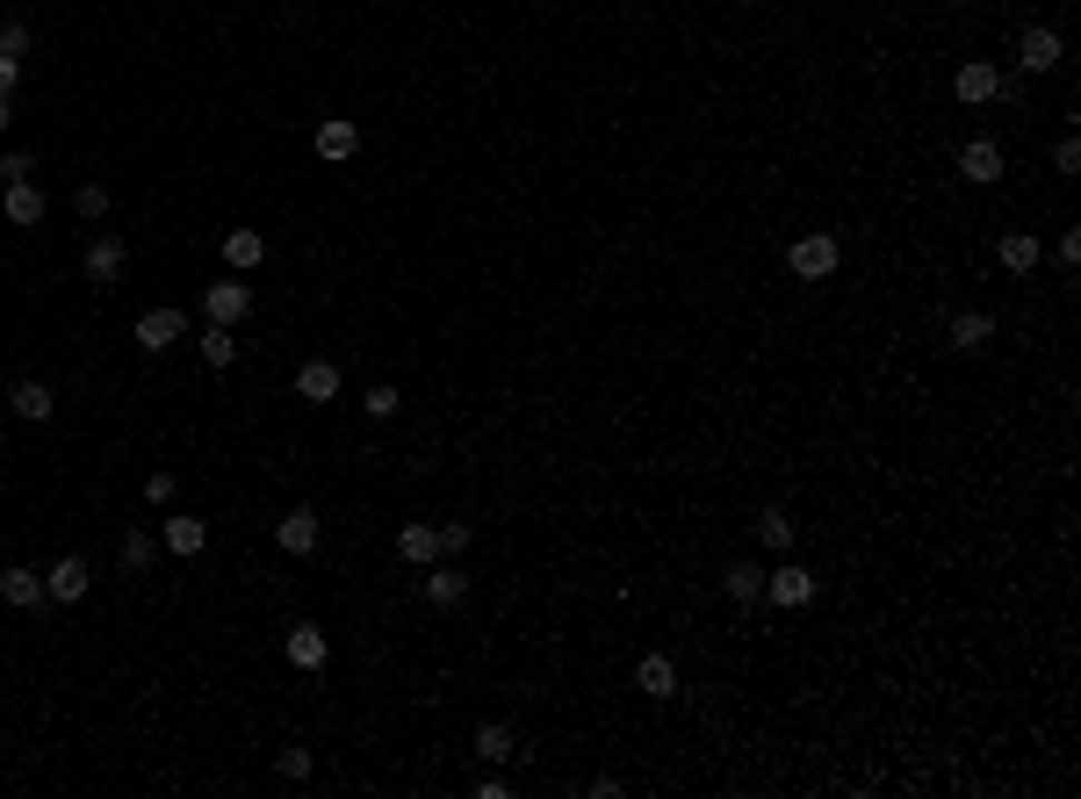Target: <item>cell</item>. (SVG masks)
<instances>
[{"instance_id": "7402d4cb", "label": "cell", "mask_w": 1081, "mask_h": 799, "mask_svg": "<svg viewBox=\"0 0 1081 799\" xmlns=\"http://www.w3.org/2000/svg\"><path fill=\"white\" fill-rule=\"evenodd\" d=\"M425 598H433V605H462V598H469V576L454 570V562H433V570H425Z\"/></svg>"}, {"instance_id": "f546056e", "label": "cell", "mask_w": 1081, "mask_h": 799, "mask_svg": "<svg viewBox=\"0 0 1081 799\" xmlns=\"http://www.w3.org/2000/svg\"><path fill=\"white\" fill-rule=\"evenodd\" d=\"M274 771H282L288 786H303V778H311V749H282V757H274Z\"/></svg>"}, {"instance_id": "d4e9b609", "label": "cell", "mask_w": 1081, "mask_h": 799, "mask_svg": "<svg viewBox=\"0 0 1081 799\" xmlns=\"http://www.w3.org/2000/svg\"><path fill=\"white\" fill-rule=\"evenodd\" d=\"M721 591L736 598V605H757V598H765V570H750V562H728V570H721Z\"/></svg>"}, {"instance_id": "4fadbf2b", "label": "cell", "mask_w": 1081, "mask_h": 799, "mask_svg": "<svg viewBox=\"0 0 1081 799\" xmlns=\"http://www.w3.org/2000/svg\"><path fill=\"white\" fill-rule=\"evenodd\" d=\"M635 691H642V699H678V663L671 655H642V663H635Z\"/></svg>"}, {"instance_id": "d6986e66", "label": "cell", "mask_w": 1081, "mask_h": 799, "mask_svg": "<svg viewBox=\"0 0 1081 799\" xmlns=\"http://www.w3.org/2000/svg\"><path fill=\"white\" fill-rule=\"evenodd\" d=\"M261 259H267V238H261V230H224V267H232V274H253Z\"/></svg>"}, {"instance_id": "603a6c76", "label": "cell", "mask_w": 1081, "mask_h": 799, "mask_svg": "<svg viewBox=\"0 0 1081 799\" xmlns=\"http://www.w3.org/2000/svg\"><path fill=\"white\" fill-rule=\"evenodd\" d=\"M987 339H995V317H987V310H959L952 317V346L959 353H981Z\"/></svg>"}, {"instance_id": "4316f807", "label": "cell", "mask_w": 1081, "mask_h": 799, "mask_svg": "<svg viewBox=\"0 0 1081 799\" xmlns=\"http://www.w3.org/2000/svg\"><path fill=\"white\" fill-rule=\"evenodd\" d=\"M72 209H80L87 224H101V217H109V188H101V180H87V188L72 195Z\"/></svg>"}, {"instance_id": "d6a6232c", "label": "cell", "mask_w": 1081, "mask_h": 799, "mask_svg": "<svg viewBox=\"0 0 1081 799\" xmlns=\"http://www.w3.org/2000/svg\"><path fill=\"white\" fill-rule=\"evenodd\" d=\"M29 174H37L29 151H0V188H8V180H29Z\"/></svg>"}, {"instance_id": "e575fe53", "label": "cell", "mask_w": 1081, "mask_h": 799, "mask_svg": "<svg viewBox=\"0 0 1081 799\" xmlns=\"http://www.w3.org/2000/svg\"><path fill=\"white\" fill-rule=\"evenodd\" d=\"M145 497H151V504H174V475L151 468V475H145Z\"/></svg>"}, {"instance_id": "f1b7e54d", "label": "cell", "mask_w": 1081, "mask_h": 799, "mask_svg": "<svg viewBox=\"0 0 1081 799\" xmlns=\"http://www.w3.org/2000/svg\"><path fill=\"white\" fill-rule=\"evenodd\" d=\"M757 541H765V548H794V519H786V512H765V519H757Z\"/></svg>"}, {"instance_id": "484cf974", "label": "cell", "mask_w": 1081, "mask_h": 799, "mask_svg": "<svg viewBox=\"0 0 1081 799\" xmlns=\"http://www.w3.org/2000/svg\"><path fill=\"white\" fill-rule=\"evenodd\" d=\"M195 346H203V361H209V367H232V361H238V346H232V325H209V332H203Z\"/></svg>"}, {"instance_id": "ffe728a7", "label": "cell", "mask_w": 1081, "mask_h": 799, "mask_svg": "<svg viewBox=\"0 0 1081 799\" xmlns=\"http://www.w3.org/2000/svg\"><path fill=\"white\" fill-rule=\"evenodd\" d=\"M296 396H303V404H332V396H340V367H332V361H303Z\"/></svg>"}, {"instance_id": "8992f818", "label": "cell", "mask_w": 1081, "mask_h": 799, "mask_svg": "<svg viewBox=\"0 0 1081 799\" xmlns=\"http://www.w3.org/2000/svg\"><path fill=\"white\" fill-rule=\"evenodd\" d=\"M959 174H966L973 188H995L1002 180V145L995 137H966V145H959Z\"/></svg>"}, {"instance_id": "f35d334b", "label": "cell", "mask_w": 1081, "mask_h": 799, "mask_svg": "<svg viewBox=\"0 0 1081 799\" xmlns=\"http://www.w3.org/2000/svg\"><path fill=\"white\" fill-rule=\"evenodd\" d=\"M14 80H22V66H14V58H0V95H14Z\"/></svg>"}, {"instance_id": "5bb4252c", "label": "cell", "mask_w": 1081, "mask_h": 799, "mask_svg": "<svg viewBox=\"0 0 1081 799\" xmlns=\"http://www.w3.org/2000/svg\"><path fill=\"white\" fill-rule=\"evenodd\" d=\"M1016 66H1024V72H1053V66H1060V29H1024V43H1016Z\"/></svg>"}, {"instance_id": "9a60e30c", "label": "cell", "mask_w": 1081, "mask_h": 799, "mask_svg": "<svg viewBox=\"0 0 1081 799\" xmlns=\"http://www.w3.org/2000/svg\"><path fill=\"white\" fill-rule=\"evenodd\" d=\"M0 605H14V612L43 605V570H0Z\"/></svg>"}, {"instance_id": "7c38bea8", "label": "cell", "mask_w": 1081, "mask_h": 799, "mask_svg": "<svg viewBox=\"0 0 1081 799\" xmlns=\"http://www.w3.org/2000/svg\"><path fill=\"white\" fill-rule=\"evenodd\" d=\"M274 548H282V555H311V548H317V512H311V504H296V512L274 526Z\"/></svg>"}, {"instance_id": "30bf717a", "label": "cell", "mask_w": 1081, "mask_h": 799, "mask_svg": "<svg viewBox=\"0 0 1081 799\" xmlns=\"http://www.w3.org/2000/svg\"><path fill=\"white\" fill-rule=\"evenodd\" d=\"M815 591H822V583L800 570V562H786V570L765 576V598H772V605H815Z\"/></svg>"}, {"instance_id": "ab89813d", "label": "cell", "mask_w": 1081, "mask_h": 799, "mask_svg": "<svg viewBox=\"0 0 1081 799\" xmlns=\"http://www.w3.org/2000/svg\"><path fill=\"white\" fill-rule=\"evenodd\" d=\"M8 122H14V109H8V95H0V130H8Z\"/></svg>"}, {"instance_id": "74e56055", "label": "cell", "mask_w": 1081, "mask_h": 799, "mask_svg": "<svg viewBox=\"0 0 1081 799\" xmlns=\"http://www.w3.org/2000/svg\"><path fill=\"white\" fill-rule=\"evenodd\" d=\"M505 792H512V778H498V771L476 778V799H505Z\"/></svg>"}, {"instance_id": "6da1fadb", "label": "cell", "mask_w": 1081, "mask_h": 799, "mask_svg": "<svg viewBox=\"0 0 1081 799\" xmlns=\"http://www.w3.org/2000/svg\"><path fill=\"white\" fill-rule=\"evenodd\" d=\"M836 259H844V253H836V238H829V230H808V238H794V245H786V267H794L800 282H829V274H836Z\"/></svg>"}, {"instance_id": "9c48e42d", "label": "cell", "mask_w": 1081, "mask_h": 799, "mask_svg": "<svg viewBox=\"0 0 1081 799\" xmlns=\"http://www.w3.org/2000/svg\"><path fill=\"white\" fill-rule=\"evenodd\" d=\"M0 217H8L14 230L43 224V188H37V180H8V188H0Z\"/></svg>"}, {"instance_id": "1f68e13d", "label": "cell", "mask_w": 1081, "mask_h": 799, "mask_svg": "<svg viewBox=\"0 0 1081 799\" xmlns=\"http://www.w3.org/2000/svg\"><path fill=\"white\" fill-rule=\"evenodd\" d=\"M124 570H151V533H124Z\"/></svg>"}, {"instance_id": "8fae6325", "label": "cell", "mask_w": 1081, "mask_h": 799, "mask_svg": "<svg viewBox=\"0 0 1081 799\" xmlns=\"http://www.w3.org/2000/svg\"><path fill=\"white\" fill-rule=\"evenodd\" d=\"M397 555L411 562V570H433V562H440V526H425V519H404Z\"/></svg>"}, {"instance_id": "836d02e7", "label": "cell", "mask_w": 1081, "mask_h": 799, "mask_svg": "<svg viewBox=\"0 0 1081 799\" xmlns=\"http://www.w3.org/2000/svg\"><path fill=\"white\" fill-rule=\"evenodd\" d=\"M469 548V519H448V526H440V555H462Z\"/></svg>"}, {"instance_id": "52a82bcc", "label": "cell", "mask_w": 1081, "mask_h": 799, "mask_svg": "<svg viewBox=\"0 0 1081 799\" xmlns=\"http://www.w3.org/2000/svg\"><path fill=\"white\" fill-rule=\"evenodd\" d=\"M8 411H14V418H22V425H43V418H58V396H51V382L22 375V382H14V389H8Z\"/></svg>"}, {"instance_id": "44dd1931", "label": "cell", "mask_w": 1081, "mask_h": 799, "mask_svg": "<svg viewBox=\"0 0 1081 799\" xmlns=\"http://www.w3.org/2000/svg\"><path fill=\"white\" fill-rule=\"evenodd\" d=\"M476 757L483 763H512V757H520V734H512L505 720H483V728H476Z\"/></svg>"}, {"instance_id": "2e32d148", "label": "cell", "mask_w": 1081, "mask_h": 799, "mask_svg": "<svg viewBox=\"0 0 1081 799\" xmlns=\"http://www.w3.org/2000/svg\"><path fill=\"white\" fill-rule=\"evenodd\" d=\"M159 541H166V555L188 562V555H203V548H209V526H203V519H166Z\"/></svg>"}, {"instance_id": "7a4b0ae2", "label": "cell", "mask_w": 1081, "mask_h": 799, "mask_svg": "<svg viewBox=\"0 0 1081 799\" xmlns=\"http://www.w3.org/2000/svg\"><path fill=\"white\" fill-rule=\"evenodd\" d=\"M124 267H130V245L116 238V230H101V238H87V253H80V274H87L95 288H109V282H116Z\"/></svg>"}, {"instance_id": "4dcf8cb0", "label": "cell", "mask_w": 1081, "mask_h": 799, "mask_svg": "<svg viewBox=\"0 0 1081 799\" xmlns=\"http://www.w3.org/2000/svg\"><path fill=\"white\" fill-rule=\"evenodd\" d=\"M22 51H29V22H0V58L22 66Z\"/></svg>"}, {"instance_id": "5b68a950", "label": "cell", "mask_w": 1081, "mask_h": 799, "mask_svg": "<svg viewBox=\"0 0 1081 799\" xmlns=\"http://www.w3.org/2000/svg\"><path fill=\"white\" fill-rule=\"evenodd\" d=\"M87 583H95V570H87L80 555H58L51 570H43V598H58V605H80Z\"/></svg>"}, {"instance_id": "e0dca14e", "label": "cell", "mask_w": 1081, "mask_h": 799, "mask_svg": "<svg viewBox=\"0 0 1081 799\" xmlns=\"http://www.w3.org/2000/svg\"><path fill=\"white\" fill-rule=\"evenodd\" d=\"M325 627H311V620H303V627H288V663H296V670H325Z\"/></svg>"}, {"instance_id": "ac0fdd59", "label": "cell", "mask_w": 1081, "mask_h": 799, "mask_svg": "<svg viewBox=\"0 0 1081 799\" xmlns=\"http://www.w3.org/2000/svg\"><path fill=\"white\" fill-rule=\"evenodd\" d=\"M354 151H361V130L346 116H325V122H317V159H354Z\"/></svg>"}, {"instance_id": "3957f363", "label": "cell", "mask_w": 1081, "mask_h": 799, "mask_svg": "<svg viewBox=\"0 0 1081 799\" xmlns=\"http://www.w3.org/2000/svg\"><path fill=\"white\" fill-rule=\"evenodd\" d=\"M180 339H188V310H180V303H159V310L137 317V346H145V353H166Z\"/></svg>"}, {"instance_id": "ba28073f", "label": "cell", "mask_w": 1081, "mask_h": 799, "mask_svg": "<svg viewBox=\"0 0 1081 799\" xmlns=\"http://www.w3.org/2000/svg\"><path fill=\"white\" fill-rule=\"evenodd\" d=\"M952 95L966 101V109H981V101L1002 95V72L987 66V58H966V66H959V80H952Z\"/></svg>"}, {"instance_id": "cb8c5ba5", "label": "cell", "mask_w": 1081, "mask_h": 799, "mask_svg": "<svg viewBox=\"0 0 1081 799\" xmlns=\"http://www.w3.org/2000/svg\"><path fill=\"white\" fill-rule=\"evenodd\" d=\"M995 259L1010 274H1031V267H1039V230H1010V238L995 245Z\"/></svg>"}, {"instance_id": "8d00e7d4", "label": "cell", "mask_w": 1081, "mask_h": 799, "mask_svg": "<svg viewBox=\"0 0 1081 799\" xmlns=\"http://www.w3.org/2000/svg\"><path fill=\"white\" fill-rule=\"evenodd\" d=\"M1053 253H1060V267H1074V259H1081V230H1060Z\"/></svg>"}, {"instance_id": "83f0119b", "label": "cell", "mask_w": 1081, "mask_h": 799, "mask_svg": "<svg viewBox=\"0 0 1081 799\" xmlns=\"http://www.w3.org/2000/svg\"><path fill=\"white\" fill-rule=\"evenodd\" d=\"M361 411H368V418H397V411H404V396L390 389V382H375V389L361 396Z\"/></svg>"}, {"instance_id": "d590c367", "label": "cell", "mask_w": 1081, "mask_h": 799, "mask_svg": "<svg viewBox=\"0 0 1081 799\" xmlns=\"http://www.w3.org/2000/svg\"><path fill=\"white\" fill-rule=\"evenodd\" d=\"M1053 166H1060V174H1074V166H1081V145H1074V130H1068V137L1053 145Z\"/></svg>"}, {"instance_id": "277c9868", "label": "cell", "mask_w": 1081, "mask_h": 799, "mask_svg": "<svg viewBox=\"0 0 1081 799\" xmlns=\"http://www.w3.org/2000/svg\"><path fill=\"white\" fill-rule=\"evenodd\" d=\"M203 310H209V325H238V317L253 310V288L238 282V274H224V282L203 288Z\"/></svg>"}]
</instances>
